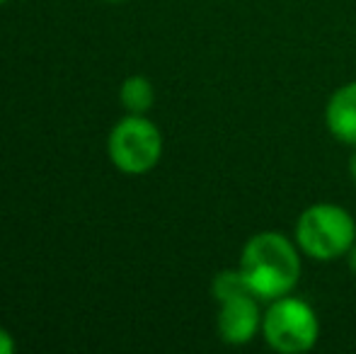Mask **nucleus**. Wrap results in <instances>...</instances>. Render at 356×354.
Wrapping results in <instances>:
<instances>
[{
	"label": "nucleus",
	"mask_w": 356,
	"mask_h": 354,
	"mask_svg": "<svg viewBox=\"0 0 356 354\" xmlns=\"http://www.w3.org/2000/svg\"><path fill=\"white\" fill-rule=\"evenodd\" d=\"M262 337L279 354H303L320 337V321L308 301L286 293L269 301L262 316Z\"/></svg>",
	"instance_id": "nucleus-3"
},
{
	"label": "nucleus",
	"mask_w": 356,
	"mask_h": 354,
	"mask_svg": "<svg viewBox=\"0 0 356 354\" xmlns=\"http://www.w3.org/2000/svg\"><path fill=\"white\" fill-rule=\"evenodd\" d=\"M349 175H352V179L356 182V146H354L352 158H349Z\"/></svg>",
	"instance_id": "nucleus-11"
},
{
	"label": "nucleus",
	"mask_w": 356,
	"mask_h": 354,
	"mask_svg": "<svg viewBox=\"0 0 356 354\" xmlns=\"http://www.w3.org/2000/svg\"><path fill=\"white\" fill-rule=\"evenodd\" d=\"M5 3H10V0H0V5H5Z\"/></svg>",
	"instance_id": "nucleus-13"
},
{
	"label": "nucleus",
	"mask_w": 356,
	"mask_h": 354,
	"mask_svg": "<svg viewBox=\"0 0 356 354\" xmlns=\"http://www.w3.org/2000/svg\"><path fill=\"white\" fill-rule=\"evenodd\" d=\"M107 156L124 175H145L163 158V134L145 114H127L109 131Z\"/></svg>",
	"instance_id": "nucleus-4"
},
{
	"label": "nucleus",
	"mask_w": 356,
	"mask_h": 354,
	"mask_svg": "<svg viewBox=\"0 0 356 354\" xmlns=\"http://www.w3.org/2000/svg\"><path fill=\"white\" fill-rule=\"evenodd\" d=\"M240 291H250L248 284H245L243 274H240V269H223V272H218L213 277L211 282V293L216 301H220V298H228L233 296V293H240Z\"/></svg>",
	"instance_id": "nucleus-8"
},
{
	"label": "nucleus",
	"mask_w": 356,
	"mask_h": 354,
	"mask_svg": "<svg viewBox=\"0 0 356 354\" xmlns=\"http://www.w3.org/2000/svg\"><path fill=\"white\" fill-rule=\"evenodd\" d=\"M293 241L310 260L332 262L352 250L356 243V221L339 204L318 202L303 209L298 216Z\"/></svg>",
	"instance_id": "nucleus-2"
},
{
	"label": "nucleus",
	"mask_w": 356,
	"mask_h": 354,
	"mask_svg": "<svg viewBox=\"0 0 356 354\" xmlns=\"http://www.w3.org/2000/svg\"><path fill=\"white\" fill-rule=\"evenodd\" d=\"M119 102L127 114H148L155 102V88L145 76H129L119 88Z\"/></svg>",
	"instance_id": "nucleus-7"
},
{
	"label": "nucleus",
	"mask_w": 356,
	"mask_h": 354,
	"mask_svg": "<svg viewBox=\"0 0 356 354\" xmlns=\"http://www.w3.org/2000/svg\"><path fill=\"white\" fill-rule=\"evenodd\" d=\"M220 311L216 318L218 337L225 345L243 347L252 342L262 332V316L259 298L252 291H240L228 298H220Z\"/></svg>",
	"instance_id": "nucleus-5"
},
{
	"label": "nucleus",
	"mask_w": 356,
	"mask_h": 354,
	"mask_svg": "<svg viewBox=\"0 0 356 354\" xmlns=\"http://www.w3.org/2000/svg\"><path fill=\"white\" fill-rule=\"evenodd\" d=\"M344 260H347V265H349V269H352V274L356 277V243L352 246V250L344 255Z\"/></svg>",
	"instance_id": "nucleus-10"
},
{
	"label": "nucleus",
	"mask_w": 356,
	"mask_h": 354,
	"mask_svg": "<svg viewBox=\"0 0 356 354\" xmlns=\"http://www.w3.org/2000/svg\"><path fill=\"white\" fill-rule=\"evenodd\" d=\"M15 337L10 335L5 328H0V354H10V352H15Z\"/></svg>",
	"instance_id": "nucleus-9"
},
{
	"label": "nucleus",
	"mask_w": 356,
	"mask_h": 354,
	"mask_svg": "<svg viewBox=\"0 0 356 354\" xmlns=\"http://www.w3.org/2000/svg\"><path fill=\"white\" fill-rule=\"evenodd\" d=\"M300 248L279 231H259L248 238L240 252V274L259 301L291 293L300 279Z\"/></svg>",
	"instance_id": "nucleus-1"
},
{
	"label": "nucleus",
	"mask_w": 356,
	"mask_h": 354,
	"mask_svg": "<svg viewBox=\"0 0 356 354\" xmlns=\"http://www.w3.org/2000/svg\"><path fill=\"white\" fill-rule=\"evenodd\" d=\"M325 127L337 141L356 146V81L344 83L325 104Z\"/></svg>",
	"instance_id": "nucleus-6"
},
{
	"label": "nucleus",
	"mask_w": 356,
	"mask_h": 354,
	"mask_svg": "<svg viewBox=\"0 0 356 354\" xmlns=\"http://www.w3.org/2000/svg\"><path fill=\"white\" fill-rule=\"evenodd\" d=\"M104 3H124V0H104Z\"/></svg>",
	"instance_id": "nucleus-12"
}]
</instances>
